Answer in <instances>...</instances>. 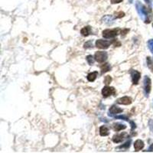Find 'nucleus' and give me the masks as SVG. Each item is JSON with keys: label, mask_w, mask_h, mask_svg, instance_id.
<instances>
[{"label": "nucleus", "mask_w": 153, "mask_h": 153, "mask_svg": "<svg viewBox=\"0 0 153 153\" xmlns=\"http://www.w3.org/2000/svg\"><path fill=\"white\" fill-rule=\"evenodd\" d=\"M98 71H94V72H91L88 74L87 76V81H90V82H94L95 81V80L97 78L98 76Z\"/></svg>", "instance_id": "2eb2a0df"}, {"label": "nucleus", "mask_w": 153, "mask_h": 153, "mask_svg": "<svg viewBox=\"0 0 153 153\" xmlns=\"http://www.w3.org/2000/svg\"><path fill=\"white\" fill-rule=\"evenodd\" d=\"M146 63L147 67L149 68V69L151 70V72L153 73V61L150 57H146Z\"/></svg>", "instance_id": "6ab92c4d"}, {"label": "nucleus", "mask_w": 153, "mask_h": 153, "mask_svg": "<svg viewBox=\"0 0 153 153\" xmlns=\"http://www.w3.org/2000/svg\"><path fill=\"white\" fill-rule=\"evenodd\" d=\"M113 128L116 132H119V131H121V130H125L126 125L125 124L122 123H115L113 124Z\"/></svg>", "instance_id": "ddd939ff"}, {"label": "nucleus", "mask_w": 153, "mask_h": 153, "mask_svg": "<svg viewBox=\"0 0 153 153\" xmlns=\"http://www.w3.org/2000/svg\"><path fill=\"white\" fill-rule=\"evenodd\" d=\"M94 58L98 63H104L108 58V54L106 51H96L94 54Z\"/></svg>", "instance_id": "20e7f679"}, {"label": "nucleus", "mask_w": 153, "mask_h": 153, "mask_svg": "<svg viewBox=\"0 0 153 153\" xmlns=\"http://www.w3.org/2000/svg\"><path fill=\"white\" fill-rule=\"evenodd\" d=\"M147 45H148V48H149V49L150 50V51H151L153 55V39H150V40L148 41Z\"/></svg>", "instance_id": "b1692460"}, {"label": "nucleus", "mask_w": 153, "mask_h": 153, "mask_svg": "<svg viewBox=\"0 0 153 153\" xmlns=\"http://www.w3.org/2000/svg\"><path fill=\"white\" fill-rule=\"evenodd\" d=\"M112 81H113V79H112V77H111L110 76H109V75H107V76H105L104 78V83L106 84V86H108L109 84H110V83L112 82Z\"/></svg>", "instance_id": "5701e85b"}, {"label": "nucleus", "mask_w": 153, "mask_h": 153, "mask_svg": "<svg viewBox=\"0 0 153 153\" xmlns=\"http://www.w3.org/2000/svg\"><path fill=\"white\" fill-rule=\"evenodd\" d=\"M123 111V110L121 108H119V106H116V105H113V106H111L110 110H109L108 112V115L110 117H114L115 115L119 114V113H122Z\"/></svg>", "instance_id": "1a4fd4ad"}, {"label": "nucleus", "mask_w": 153, "mask_h": 153, "mask_svg": "<svg viewBox=\"0 0 153 153\" xmlns=\"http://www.w3.org/2000/svg\"><path fill=\"white\" fill-rule=\"evenodd\" d=\"M132 98L130 97V96H126L119 98L116 100L117 103L121 105H130L132 103Z\"/></svg>", "instance_id": "9d476101"}, {"label": "nucleus", "mask_w": 153, "mask_h": 153, "mask_svg": "<svg viewBox=\"0 0 153 153\" xmlns=\"http://www.w3.org/2000/svg\"><path fill=\"white\" fill-rule=\"evenodd\" d=\"M130 32V29H128V28H125V29H123L121 31V34H122V36H123V35H125V34H127V32Z\"/></svg>", "instance_id": "cd10ccee"}, {"label": "nucleus", "mask_w": 153, "mask_h": 153, "mask_svg": "<svg viewBox=\"0 0 153 153\" xmlns=\"http://www.w3.org/2000/svg\"><path fill=\"white\" fill-rule=\"evenodd\" d=\"M130 74L132 77V82L134 85H137L141 78V73L136 70H131Z\"/></svg>", "instance_id": "0eeeda50"}, {"label": "nucleus", "mask_w": 153, "mask_h": 153, "mask_svg": "<svg viewBox=\"0 0 153 153\" xmlns=\"http://www.w3.org/2000/svg\"><path fill=\"white\" fill-rule=\"evenodd\" d=\"M114 94H116V90H115L114 87L106 86L103 88L102 95L104 98H107L110 96L114 95Z\"/></svg>", "instance_id": "423d86ee"}, {"label": "nucleus", "mask_w": 153, "mask_h": 153, "mask_svg": "<svg viewBox=\"0 0 153 153\" xmlns=\"http://www.w3.org/2000/svg\"><path fill=\"white\" fill-rule=\"evenodd\" d=\"M145 143L143 140L141 139H137L134 143V149L136 152H139L142 150L144 148Z\"/></svg>", "instance_id": "9b49d317"}, {"label": "nucleus", "mask_w": 153, "mask_h": 153, "mask_svg": "<svg viewBox=\"0 0 153 153\" xmlns=\"http://www.w3.org/2000/svg\"><path fill=\"white\" fill-rule=\"evenodd\" d=\"M83 48H84V49L93 48H94L93 41L90 40V41H87V42H85L84 43V45H83Z\"/></svg>", "instance_id": "412c9836"}, {"label": "nucleus", "mask_w": 153, "mask_h": 153, "mask_svg": "<svg viewBox=\"0 0 153 153\" xmlns=\"http://www.w3.org/2000/svg\"><path fill=\"white\" fill-rule=\"evenodd\" d=\"M86 60H87L89 65H93L94 64V61H95V58H94V56L92 55H87L86 57Z\"/></svg>", "instance_id": "aec40b11"}, {"label": "nucleus", "mask_w": 153, "mask_h": 153, "mask_svg": "<svg viewBox=\"0 0 153 153\" xmlns=\"http://www.w3.org/2000/svg\"><path fill=\"white\" fill-rule=\"evenodd\" d=\"M152 90V80L149 76H144L143 79V92L145 97H149Z\"/></svg>", "instance_id": "f03ea898"}, {"label": "nucleus", "mask_w": 153, "mask_h": 153, "mask_svg": "<svg viewBox=\"0 0 153 153\" xmlns=\"http://www.w3.org/2000/svg\"><path fill=\"white\" fill-rule=\"evenodd\" d=\"M113 44L112 41L106 40H103V39H98L96 41V47L100 49H107L109 47Z\"/></svg>", "instance_id": "39448f33"}, {"label": "nucleus", "mask_w": 153, "mask_h": 153, "mask_svg": "<svg viewBox=\"0 0 153 153\" xmlns=\"http://www.w3.org/2000/svg\"><path fill=\"white\" fill-rule=\"evenodd\" d=\"M121 30L119 28H114V29H106L103 30L102 32V35L104 38L106 39H110L114 38L119 34Z\"/></svg>", "instance_id": "7ed1b4c3"}, {"label": "nucleus", "mask_w": 153, "mask_h": 153, "mask_svg": "<svg viewBox=\"0 0 153 153\" xmlns=\"http://www.w3.org/2000/svg\"><path fill=\"white\" fill-rule=\"evenodd\" d=\"M129 2H130V3H132V2H133V0H129Z\"/></svg>", "instance_id": "2f4dec72"}, {"label": "nucleus", "mask_w": 153, "mask_h": 153, "mask_svg": "<svg viewBox=\"0 0 153 153\" xmlns=\"http://www.w3.org/2000/svg\"><path fill=\"white\" fill-rule=\"evenodd\" d=\"M91 32L92 30L90 26H85V27H83V28L81 30V34H82L83 37L89 36L90 34H91Z\"/></svg>", "instance_id": "4468645a"}, {"label": "nucleus", "mask_w": 153, "mask_h": 153, "mask_svg": "<svg viewBox=\"0 0 153 153\" xmlns=\"http://www.w3.org/2000/svg\"><path fill=\"white\" fill-rule=\"evenodd\" d=\"M149 127L150 129V131L152 132H153V120L152 119H150L149 121Z\"/></svg>", "instance_id": "a878e982"}, {"label": "nucleus", "mask_w": 153, "mask_h": 153, "mask_svg": "<svg viewBox=\"0 0 153 153\" xmlns=\"http://www.w3.org/2000/svg\"><path fill=\"white\" fill-rule=\"evenodd\" d=\"M144 1L145 2V3H147V4L149 5V6H151L152 0H144Z\"/></svg>", "instance_id": "7c9ffc66"}, {"label": "nucleus", "mask_w": 153, "mask_h": 153, "mask_svg": "<svg viewBox=\"0 0 153 153\" xmlns=\"http://www.w3.org/2000/svg\"><path fill=\"white\" fill-rule=\"evenodd\" d=\"M115 119H122V120H125V121H127V122H130V119L128 118L126 116H125V115H119V116H114Z\"/></svg>", "instance_id": "4be33fe9"}, {"label": "nucleus", "mask_w": 153, "mask_h": 153, "mask_svg": "<svg viewBox=\"0 0 153 153\" xmlns=\"http://www.w3.org/2000/svg\"><path fill=\"white\" fill-rule=\"evenodd\" d=\"M128 138V134L126 132H123L120 134H116L113 136V142L115 143H120Z\"/></svg>", "instance_id": "6e6552de"}, {"label": "nucleus", "mask_w": 153, "mask_h": 153, "mask_svg": "<svg viewBox=\"0 0 153 153\" xmlns=\"http://www.w3.org/2000/svg\"><path fill=\"white\" fill-rule=\"evenodd\" d=\"M116 16H115V19H121V18L124 17L125 16V13L123 12H119L116 13Z\"/></svg>", "instance_id": "393cba45"}, {"label": "nucleus", "mask_w": 153, "mask_h": 153, "mask_svg": "<svg viewBox=\"0 0 153 153\" xmlns=\"http://www.w3.org/2000/svg\"><path fill=\"white\" fill-rule=\"evenodd\" d=\"M100 68H101V74H103L108 72V71H110L111 70V65L110 64H108V63H106L103 66L100 67Z\"/></svg>", "instance_id": "f3484780"}, {"label": "nucleus", "mask_w": 153, "mask_h": 153, "mask_svg": "<svg viewBox=\"0 0 153 153\" xmlns=\"http://www.w3.org/2000/svg\"><path fill=\"white\" fill-rule=\"evenodd\" d=\"M136 9L138 12L139 17L145 24H149L152 21L153 19V14L151 8L148 9L145 6L139 1L136 2Z\"/></svg>", "instance_id": "f257e3e1"}, {"label": "nucleus", "mask_w": 153, "mask_h": 153, "mask_svg": "<svg viewBox=\"0 0 153 153\" xmlns=\"http://www.w3.org/2000/svg\"><path fill=\"white\" fill-rule=\"evenodd\" d=\"M123 0H110V2L112 4H119L120 2H122Z\"/></svg>", "instance_id": "bb28decb"}, {"label": "nucleus", "mask_w": 153, "mask_h": 153, "mask_svg": "<svg viewBox=\"0 0 153 153\" xmlns=\"http://www.w3.org/2000/svg\"><path fill=\"white\" fill-rule=\"evenodd\" d=\"M100 134L101 136H106L110 134L109 128L106 125H102L100 128Z\"/></svg>", "instance_id": "dca6fc26"}, {"label": "nucleus", "mask_w": 153, "mask_h": 153, "mask_svg": "<svg viewBox=\"0 0 153 153\" xmlns=\"http://www.w3.org/2000/svg\"><path fill=\"white\" fill-rule=\"evenodd\" d=\"M130 124H131V127H132V130H131L132 131V130H134L136 128V123L132 121H130Z\"/></svg>", "instance_id": "c85d7f7f"}, {"label": "nucleus", "mask_w": 153, "mask_h": 153, "mask_svg": "<svg viewBox=\"0 0 153 153\" xmlns=\"http://www.w3.org/2000/svg\"><path fill=\"white\" fill-rule=\"evenodd\" d=\"M115 17H113V15H104L103 17L102 18V21L103 23L108 25V26H110V25H113V21H114Z\"/></svg>", "instance_id": "f8f14e48"}, {"label": "nucleus", "mask_w": 153, "mask_h": 153, "mask_svg": "<svg viewBox=\"0 0 153 153\" xmlns=\"http://www.w3.org/2000/svg\"><path fill=\"white\" fill-rule=\"evenodd\" d=\"M148 152H153V144H152L150 146H149V148L148 149V150H147Z\"/></svg>", "instance_id": "c756f323"}, {"label": "nucleus", "mask_w": 153, "mask_h": 153, "mask_svg": "<svg viewBox=\"0 0 153 153\" xmlns=\"http://www.w3.org/2000/svg\"><path fill=\"white\" fill-rule=\"evenodd\" d=\"M131 143H132V140L130 139V140H128L127 142L125 143H124L123 145H119L117 149H122V150H127V149H130V145H131Z\"/></svg>", "instance_id": "a211bd4d"}]
</instances>
